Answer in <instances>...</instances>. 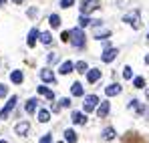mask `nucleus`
Instances as JSON below:
<instances>
[{
    "mask_svg": "<svg viewBox=\"0 0 149 143\" xmlns=\"http://www.w3.org/2000/svg\"><path fill=\"white\" fill-rule=\"evenodd\" d=\"M97 115H99L101 119L109 115V101H101V105L97 107Z\"/></svg>",
    "mask_w": 149,
    "mask_h": 143,
    "instance_id": "9d476101",
    "label": "nucleus"
},
{
    "mask_svg": "<svg viewBox=\"0 0 149 143\" xmlns=\"http://www.w3.org/2000/svg\"><path fill=\"white\" fill-rule=\"evenodd\" d=\"M99 6H101L99 0H83V2H81V12H83V14H91V12H95Z\"/></svg>",
    "mask_w": 149,
    "mask_h": 143,
    "instance_id": "f03ea898",
    "label": "nucleus"
},
{
    "mask_svg": "<svg viewBox=\"0 0 149 143\" xmlns=\"http://www.w3.org/2000/svg\"><path fill=\"white\" fill-rule=\"evenodd\" d=\"M73 47L77 48H83L85 47V32L81 30V28H74V30H71V40H69Z\"/></svg>",
    "mask_w": 149,
    "mask_h": 143,
    "instance_id": "f257e3e1",
    "label": "nucleus"
},
{
    "mask_svg": "<svg viewBox=\"0 0 149 143\" xmlns=\"http://www.w3.org/2000/svg\"><path fill=\"white\" fill-rule=\"evenodd\" d=\"M40 79L45 81V83H54L56 79H54V73L50 71V69H42L40 71Z\"/></svg>",
    "mask_w": 149,
    "mask_h": 143,
    "instance_id": "1a4fd4ad",
    "label": "nucleus"
},
{
    "mask_svg": "<svg viewBox=\"0 0 149 143\" xmlns=\"http://www.w3.org/2000/svg\"><path fill=\"white\" fill-rule=\"evenodd\" d=\"M0 143H8V141H4V139H2V141H0Z\"/></svg>",
    "mask_w": 149,
    "mask_h": 143,
    "instance_id": "ea45409f",
    "label": "nucleus"
},
{
    "mask_svg": "<svg viewBox=\"0 0 149 143\" xmlns=\"http://www.w3.org/2000/svg\"><path fill=\"white\" fill-rule=\"evenodd\" d=\"M79 24H81V26H89V24H93V20H91L87 14L81 12V16H79Z\"/></svg>",
    "mask_w": 149,
    "mask_h": 143,
    "instance_id": "393cba45",
    "label": "nucleus"
},
{
    "mask_svg": "<svg viewBox=\"0 0 149 143\" xmlns=\"http://www.w3.org/2000/svg\"><path fill=\"white\" fill-rule=\"evenodd\" d=\"M101 79V71L99 69H91V71H87V81L89 83H97Z\"/></svg>",
    "mask_w": 149,
    "mask_h": 143,
    "instance_id": "9b49d317",
    "label": "nucleus"
},
{
    "mask_svg": "<svg viewBox=\"0 0 149 143\" xmlns=\"http://www.w3.org/2000/svg\"><path fill=\"white\" fill-rule=\"evenodd\" d=\"M73 4H74V0H61V6L63 8H71Z\"/></svg>",
    "mask_w": 149,
    "mask_h": 143,
    "instance_id": "c756f323",
    "label": "nucleus"
},
{
    "mask_svg": "<svg viewBox=\"0 0 149 143\" xmlns=\"http://www.w3.org/2000/svg\"><path fill=\"white\" fill-rule=\"evenodd\" d=\"M147 38H149V34H147Z\"/></svg>",
    "mask_w": 149,
    "mask_h": 143,
    "instance_id": "79ce46f5",
    "label": "nucleus"
},
{
    "mask_svg": "<svg viewBox=\"0 0 149 143\" xmlns=\"http://www.w3.org/2000/svg\"><path fill=\"white\" fill-rule=\"evenodd\" d=\"M145 63H147V65H149V54H147V57H145Z\"/></svg>",
    "mask_w": 149,
    "mask_h": 143,
    "instance_id": "4c0bfd02",
    "label": "nucleus"
},
{
    "mask_svg": "<svg viewBox=\"0 0 149 143\" xmlns=\"http://www.w3.org/2000/svg\"><path fill=\"white\" fill-rule=\"evenodd\" d=\"M12 2H14V4H20V2H22V0H12Z\"/></svg>",
    "mask_w": 149,
    "mask_h": 143,
    "instance_id": "e433bc0d",
    "label": "nucleus"
},
{
    "mask_svg": "<svg viewBox=\"0 0 149 143\" xmlns=\"http://www.w3.org/2000/svg\"><path fill=\"white\" fill-rule=\"evenodd\" d=\"M123 77L127 79V81H129V79L133 77V73H131V67H125V69H123Z\"/></svg>",
    "mask_w": 149,
    "mask_h": 143,
    "instance_id": "c85d7f7f",
    "label": "nucleus"
},
{
    "mask_svg": "<svg viewBox=\"0 0 149 143\" xmlns=\"http://www.w3.org/2000/svg\"><path fill=\"white\" fill-rule=\"evenodd\" d=\"M36 91H38L40 95H45V97H47V99H49V101H50V103L54 101V93L50 91L49 87H45V85H40V87H36Z\"/></svg>",
    "mask_w": 149,
    "mask_h": 143,
    "instance_id": "f8f14e48",
    "label": "nucleus"
},
{
    "mask_svg": "<svg viewBox=\"0 0 149 143\" xmlns=\"http://www.w3.org/2000/svg\"><path fill=\"white\" fill-rule=\"evenodd\" d=\"M147 99H149V91H147Z\"/></svg>",
    "mask_w": 149,
    "mask_h": 143,
    "instance_id": "a19ab883",
    "label": "nucleus"
},
{
    "mask_svg": "<svg viewBox=\"0 0 149 143\" xmlns=\"http://www.w3.org/2000/svg\"><path fill=\"white\" fill-rule=\"evenodd\" d=\"M113 137H115V129H113V127H107V129L103 131V139H105V141H111Z\"/></svg>",
    "mask_w": 149,
    "mask_h": 143,
    "instance_id": "4be33fe9",
    "label": "nucleus"
},
{
    "mask_svg": "<svg viewBox=\"0 0 149 143\" xmlns=\"http://www.w3.org/2000/svg\"><path fill=\"white\" fill-rule=\"evenodd\" d=\"M71 93H73L74 97H83V93H85V91H83V85H81V83H73Z\"/></svg>",
    "mask_w": 149,
    "mask_h": 143,
    "instance_id": "dca6fc26",
    "label": "nucleus"
},
{
    "mask_svg": "<svg viewBox=\"0 0 149 143\" xmlns=\"http://www.w3.org/2000/svg\"><path fill=\"white\" fill-rule=\"evenodd\" d=\"M28 129H30V125H28L26 121H22V123H18V125L14 127V131H16L18 135H26V133H28Z\"/></svg>",
    "mask_w": 149,
    "mask_h": 143,
    "instance_id": "4468645a",
    "label": "nucleus"
},
{
    "mask_svg": "<svg viewBox=\"0 0 149 143\" xmlns=\"http://www.w3.org/2000/svg\"><path fill=\"white\" fill-rule=\"evenodd\" d=\"M73 69H74V65L71 63V61H67V63H63V65H61L58 73H61V75H69V73H73Z\"/></svg>",
    "mask_w": 149,
    "mask_h": 143,
    "instance_id": "2eb2a0df",
    "label": "nucleus"
},
{
    "mask_svg": "<svg viewBox=\"0 0 149 143\" xmlns=\"http://www.w3.org/2000/svg\"><path fill=\"white\" fill-rule=\"evenodd\" d=\"M47 59H49V63H56V61H58V57H56L54 52H50V54L47 57Z\"/></svg>",
    "mask_w": 149,
    "mask_h": 143,
    "instance_id": "473e14b6",
    "label": "nucleus"
},
{
    "mask_svg": "<svg viewBox=\"0 0 149 143\" xmlns=\"http://www.w3.org/2000/svg\"><path fill=\"white\" fill-rule=\"evenodd\" d=\"M36 14H38V12H36V10H34V8H30V10H28V16H30V18H34V16H36Z\"/></svg>",
    "mask_w": 149,
    "mask_h": 143,
    "instance_id": "c9c22d12",
    "label": "nucleus"
},
{
    "mask_svg": "<svg viewBox=\"0 0 149 143\" xmlns=\"http://www.w3.org/2000/svg\"><path fill=\"white\" fill-rule=\"evenodd\" d=\"M49 119H50V113L47 109H40V111H38V121H40V123H47Z\"/></svg>",
    "mask_w": 149,
    "mask_h": 143,
    "instance_id": "b1692460",
    "label": "nucleus"
},
{
    "mask_svg": "<svg viewBox=\"0 0 149 143\" xmlns=\"http://www.w3.org/2000/svg\"><path fill=\"white\" fill-rule=\"evenodd\" d=\"M40 43H42V45H50V43H52L50 32H40Z\"/></svg>",
    "mask_w": 149,
    "mask_h": 143,
    "instance_id": "a878e982",
    "label": "nucleus"
},
{
    "mask_svg": "<svg viewBox=\"0 0 149 143\" xmlns=\"http://www.w3.org/2000/svg\"><path fill=\"white\" fill-rule=\"evenodd\" d=\"M74 69H77V73H81V75H85V73L89 71V67H87V63H85V61H79V63L74 65Z\"/></svg>",
    "mask_w": 149,
    "mask_h": 143,
    "instance_id": "5701e85b",
    "label": "nucleus"
},
{
    "mask_svg": "<svg viewBox=\"0 0 149 143\" xmlns=\"http://www.w3.org/2000/svg\"><path fill=\"white\" fill-rule=\"evenodd\" d=\"M61 38H63V43H69V40H71V30H69V32H63Z\"/></svg>",
    "mask_w": 149,
    "mask_h": 143,
    "instance_id": "7c9ffc66",
    "label": "nucleus"
},
{
    "mask_svg": "<svg viewBox=\"0 0 149 143\" xmlns=\"http://www.w3.org/2000/svg\"><path fill=\"white\" fill-rule=\"evenodd\" d=\"M6 93H8V89H6L4 85H0V97H4V95H6Z\"/></svg>",
    "mask_w": 149,
    "mask_h": 143,
    "instance_id": "f704fd0d",
    "label": "nucleus"
},
{
    "mask_svg": "<svg viewBox=\"0 0 149 143\" xmlns=\"http://www.w3.org/2000/svg\"><path fill=\"white\" fill-rule=\"evenodd\" d=\"M4 2H6V0H0V6H4Z\"/></svg>",
    "mask_w": 149,
    "mask_h": 143,
    "instance_id": "58836bf2",
    "label": "nucleus"
},
{
    "mask_svg": "<svg viewBox=\"0 0 149 143\" xmlns=\"http://www.w3.org/2000/svg\"><path fill=\"white\" fill-rule=\"evenodd\" d=\"M147 115H149V113H147Z\"/></svg>",
    "mask_w": 149,
    "mask_h": 143,
    "instance_id": "37998d69",
    "label": "nucleus"
},
{
    "mask_svg": "<svg viewBox=\"0 0 149 143\" xmlns=\"http://www.w3.org/2000/svg\"><path fill=\"white\" fill-rule=\"evenodd\" d=\"M49 24L52 26V28H58V26H61V16H58V14H50L49 16Z\"/></svg>",
    "mask_w": 149,
    "mask_h": 143,
    "instance_id": "6ab92c4d",
    "label": "nucleus"
},
{
    "mask_svg": "<svg viewBox=\"0 0 149 143\" xmlns=\"http://www.w3.org/2000/svg\"><path fill=\"white\" fill-rule=\"evenodd\" d=\"M38 36H40V32H38V28H30V32H28V40H26V43H28V47H30V48H32L34 45H36V38H38Z\"/></svg>",
    "mask_w": 149,
    "mask_h": 143,
    "instance_id": "0eeeda50",
    "label": "nucleus"
},
{
    "mask_svg": "<svg viewBox=\"0 0 149 143\" xmlns=\"http://www.w3.org/2000/svg\"><path fill=\"white\" fill-rule=\"evenodd\" d=\"M97 103H99V97H97V95H87V97H85V103H83V109H85V113L93 111V109L97 107Z\"/></svg>",
    "mask_w": 149,
    "mask_h": 143,
    "instance_id": "7ed1b4c3",
    "label": "nucleus"
},
{
    "mask_svg": "<svg viewBox=\"0 0 149 143\" xmlns=\"http://www.w3.org/2000/svg\"><path fill=\"white\" fill-rule=\"evenodd\" d=\"M69 105H71L69 99H61V101H58V107H61V109H63V107H69Z\"/></svg>",
    "mask_w": 149,
    "mask_h": 143,
    "instance_id": "2f4dec72",
    "label": "nucleus"
},
{
    "mask_svg": "<svg viewBox=\"0 0 149 143\" xmlns=\"http://www.w3.org/2000/svg\"><path fill=\"white\" fill-rule=\"evenodd\" d=\"M65 141H69V143H77V133H74L73 129H67V131H65Z\"/></svg>",
    "mask_w": 149,
    "mask_h": 143,
    "instance_id": "aec40b11",
    "label": "nucleus"
},
{
    "mask_svg": "<svg viewBox=\"0 0 149 143\" xmlns=\"http://www.w3.org/2000/svg\"><path fill=\"white\" fill-rule=\"evenodd\" d=\"M123 20H125L127 24H131L133 28H139V26H141V20H139V12H137V10H133V12L125 14Z\"/></svg>",
    "mask_w": 149,
    "mask_h": 143,
    "instance_id": "39448f33",
    "label": "nucleus"
},
{
    "mask_svg": "<svg viewBox=\"0 0 149 143\" xmlns=\"http://www.w3.org/2000/svg\"><path fill=\"white\" fill-rule=\"evenodd\" d=\"M121 93V85H117V83H113V85H109L107 89H105V95L107 97H115Z\"/></svg>",
    "mask_w": 149,
    "mask_h": 143,
    "instance_id": "6e6552de",
    "label": "nucleus"
},
{
    "mask_svg": "<svg viewBox=\"0 0 149 143\" xmlns=\"http://www.w3.org/2000/svg\"><path fill=\"white\" fill-rule=\"evenodd\" d=\"M36 103H38L36 99H28V103H26V113H30V115H32V113L36 111Z\"/></svg>",
    "mask_w": 149,
    "mask_h": 143,
    "instance_id": "412c9836",
    "label": "nucleus"
},
{
    "mask_svg": "<svg viewBox=\"0 0 149 143\" xmlns=\"http://www.w3.org/2000/svg\"><path fill=\"white\" fill-rule=\"evenodd\" d=\"M127 107H129V109H139V111H143V109L139 107V101H137V99H133V101H129V105H127Z\"/></svg>",
    "mask_w": 149,
    "mask_h": 143,
    "instance_id": "cd10ccee",
    "label": "nucleus"
},
{
    "mask_svg": "<svg viewBox=\"0 0 149 143\" xmlns=\"http://www.w3.org/2000/svg\"><path fill=\"white\" fill-rule=\"evenodd\" d=\"M22 79H24L22 71H12V73H10V81H12L14 85H20V83H22Z\"/></svg>",
    "mask_w": 149,
    "mask_h": 143,
    "instance_id": "ddd939ff",
    "label": "nucleus"
},
{
    "mask_svg": "<svg viewBox=\"0 0 149 143\" xmlns=\"http://www.w3.org/2000/svg\"><path fill=\"white\" fill-rule=\"evenodd\" d=\"M123 143H143V139H141L139 135H135V133H129L123 139Z\"/></svg>",
    "mask_w": 149,
    "mask_h": 143,
    "instance_id": "a211bd4d",
    "label": "nucleus"
},
{
    "mask_svg": "<svg viewBox=\"0 0 149 143\" xmlns=\"http://www.w3.org/2000/svg\"><path fill=\"white\" fill-rule=\"evenodd\" d=\"M117 54H119V50H117V48H111V47H107L105 50H103L101 59H103L105 63H111V61H113V59H115Z\"/></svg>",
    "mask_w": 149,
    "mask_h": 143,
    "instance_id": "423d86ee",
    "label": "nucleus"
},
{
    "mask_svg": "<svg viewBox=\"0 0 149 143\" xmlns=\"http://www.w3.org/2000/svg\"><path fill=\"white\" fill-rule=\"evenodd\" d=\"M133 85H135L137 89H143V87H145V81H143V77H135V79H133Z\"/></svg>",
    "mask_w": 149,
    "mask_h": 143,
    "instance_id": "bb28decb",
    "label": "nucleus"
},
{
    "mask_svg": "<svg viewBox=\"0 0 149 143\" xmlns=\"http://www.w3.org/2000/svg\"><path fill=\"white\" fill-rule=\"evenodd\" d=\"M73 121L77 125H85V123H87V115H83V113L77 111V113H73Z\"/></svg>",
    "mask_w": 149,
    "mask_h": 143,
    "instance_id": "f3484780",
    "label": "nucleus"
},
{
    "mask_svg": "<svg viewBox=\"0 0 149 143\" xmlns=\"http://www.w3.org/2000/svg\"><path fill=\"white\" fill-rule=\"evenodd\" d=\"M40 143H52V135H45V137L40 139Z\"/></svg>",
    "mask_w": 149,
    "mask_h": 143,
    "instance_id": "72a5a7b5",
    "label": "nucleus"
},
{
    "mask_svg": "<svg viewBox=\"0 0 149 143\" xmlns=\"http://www.w3.org/2000/svg\"><path fill=\"white\" fill-rule=\"evenodd\" d=\"M16 103H18V99H16V97H10V99H8V103L4 105V109L0 111V119H6V117L10 115V111L16 107Z\"/></svg>",
    "mask_w": 149,
    "mask_h": 143,
    "instance_id": "20e7f679",
    "label": "nucleus"
}]
</instances>
